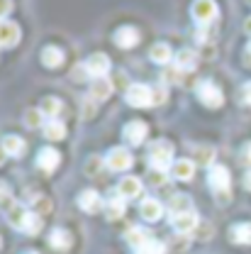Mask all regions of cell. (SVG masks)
Listing matches in <instances>:
<instances>
[{"label": "cell", "instance_id": "36", "mask_svg": "<svg viewBox=\"0 0 251 254\" xmlns=\"http://www.w3.org/2000/svg\"><path fill=\"white\" fill-rule=\"evenodd\" d=\"M151 93H154V105H163V103H166V98H168L166 86H161V83H158L156 88H151Z\"/></svg>", "mask_w": 251, "mask_h": 254}, {"label": "cell", "instance_id": "39", "mask_svg": "<svg viewBox=\"0 0 251 254\" xmlns=\"http://www.w3.org/2000/svg\"><path fill=\"white\" fill-rule=\"evenodd\" d=\"M98 166H102V161H100V159H98V157H93V159H91V161H88V164H86V171H88V174L93 176L95 171H98Z\"/></svg>", "mask_w": 251, "mask_h": 254}, {"label": "cell", "instance_id": "18", "mask_svg": "<svg viewBox=\"0 0 251 254\" xmlns=\"http://www.w3.org/2000/svg\"><path fill=\"white\" fill-rule=\"evenodd\" d=\"M151 240H154V237H151V232H149V230H144V227H132V230L127 232V242H129L137 252H139V250H144Z\"/></svg>", "mask_w": 251, "mask_h": 254}, {"label": "cell", "instance_id": "16", "mask_svg": "<svg viewBox=\"0 0 251 254\" xmlns=\"http://www.w3.org/2000/svg\"><path fill=\"white\" fill-rule=\"evenodd\" d=\"M0 149H2L7 157H20V154L27 149V144H25V139L17 137V134H5L2 142H0Z\"/></svg>", "mask_w": 251, "mask_h": 254}, {"label": "cell", "instance_id": "21", "mask_svg": "<svg viewBox=\"0 0 251 254\" xmlns=\"http://www.w3.org/2000/svg\"><path fill=\"white\" fill-rule=\"evenodd\" d=\"M112 93V81L110 78H95L93 83H91V98L93 100H107Z\"/></svg>", "mask_w": 251, "mask_h": 254}, {"label": "cell", "instance_id": "45", "mask_svg": "<svg viewBox=\"0 0 251 254\" xmlns=\"http://www.w3.org/2000/svg\"><path fill=\"white\" fill-rule=\"evenodd\" d=\"M2 154H5V152H2V149H0V161H2Z\"/></svg>", "mask_w": 251, "mask_h": 254}, {"label": "cell", "instance_id": "30", "mask_svg": "<svg viewBox=\"0 0 251 254\" xmlns=\"http://www.w3.org/2000/svg\"><path fill=\"white\" fill-rule=\"evenodd\" d=\"M25 125L27 127H44V113L39 108L25 110Z\"/></svg>", "mask_w": 251, "mask_h": 254}, {"label": "cell", "instance_id": "34", "mask_svg": "<svg viewBox=\"0 0 251 254\" xmlns=\"http://www.w3.org/2000/svg\"><path fill=\"white\" fill-rule=\"evenodd\" d=\"M181 76H183V71L178 66H171V68L163 71V81L166 83H176V81H181Z\"/></svg>", "mask_w": 251, "mask_h": 254}, {"label": "cell", "instance_id": "35", "mask_svg": "<svg viewBox=\"0 0 251 254\" xmlns=\"http://www.w3.org/2000/svg\"><path fill=\"white\" fill-rule=\"evenodd\" d=\"M163 252H166V247H163L158 240H151L144 250H139V254H163Z\"/></svg>", "mask_w": 251, "mask_h": 254}, {"label": "cell", "instance_id": "9", "mask_svg": "<svg viewBox=\"0 0 251 254\" xmlns=\"http://www.w3.org/2000/svg\"><path fill=\"white\" fill-rule=\"evenodd\" d=\"M20 42V25L12 20H0V47H15Z\"/></svg>", "mask_w": 251, "mask_h": 254}, {"label": "cell", "instance_id": "33", "mask_svg": "<svg viewBox=\"0 0 251 254\" xmlns=\"http://www.w3.org/2000/svg\"><path fill=\"white\" fill-rule=\"evenodd\" d=\"M12 205H15V203H12V198H10V186H7L5 181H0V208L7 213Z\"/></svg>", "mask_w": 251, "mask_h": 254}, {"label": "cell", "instance_id": "13", "mask_svg": "<svg viewBox=\"0 0 251 254\" xmlns=\"http://www.w3.org/2000/svg\"><path fill=\"white\" fill-rule=\"evenodd\" d=\"M139 215L147 222H156L161 215H163V205L158 203L156 198H144L139 203Z\"/></svg>", "mask_w": 251, "mask_h": 254}, {"label": "cell", "instance_id": "17", "mask_svg": "<svg viewBox=\"0 0 251 254\" xmlns=\"http://www.w3.org/2000/svg\"><path fill=\"white\" fill-rule=\"evenodd\" d=\"M193 174H195V164H193L190 159H178V161H173V166H171V176H173L176 181H190Z\"/></svg>", "mask_w": 251, "mask_h": 254}, {"label": "cell", "instance_id": "27", "mask_svg": "<svg viewBox=\"0 0 251 254\" xmlns=\"http://www.w3.org/2000/svg\"><path fill=\"white\" fill-rule=\"evenodd\" d=\"M44 137L51 139V142L63 139V137H66V125L59 123V120H47V123H44Z\"/></svg>", "mask_w": 251, "mask_h": 254}, {"label": "cell", "instance_id": "24", "mask_svg": "<svg viewBox=\"0 0 251 254\" xmlns=\"http://www.w3.org/2000/svg\"><path fill=\"white\" fill-rule=\"evenodd\" d=\"M229 237L232 242L237 245H251V222H239L229 230Z\"/></svg>", "mask_w": 251, "mask_h": 254}, {"label": "cell", "instance_id": "29", "mask_svg": "<svg viewBox=\"0 0 251 254\" xmlns=\"http://www.w3.org/2000/svg\"><path fill=\"white\" fill-rule=\"evenodd\" d=\"M171 210H173V215H178V213H190V198L188 195H183V193H176V195H171Z\"/></svg>", "mask_w": 251, "mask_h": 254}, {"label": "cell", "instance_id": "46", "mask_svg": "<svg viewBox=\"0 0 251 254\" xmlns=\"http://www.w3.org/2000/svg\"><path fill=\"white\" fill-rule=\"evenodd\" d=\"M27 254H37V252H27Z\"/></svg>", "mask_w": 251, "mask_h": 254}, {"label": "cell", "instance_id": "23", "mask_svg": "<svg viewBox=\"0 0 251 254\" xmlns=\"http://www.w3.org/2000/svg\"><path fill=\"white\" fill-rule=\"evenodd\" d=\"M127 210V203L122 195H112L107 203H105V215L110 218V220H117V218H122Z\"/></svg>", "mask_w": 251, "mask_h": 254}, {"label": "cell", "instance_id": "4", "mask_svg": "<svg viewBox=\"0 0 251 254\" xmlns=\"http://www.w3.org/2000/svg\"><path fill=\"white\" fill-rule=\"evenodd\" d=\"M198 98H200V103L207 105V108H220L222 103H224V95H222V91L212 81H202V83L198 86Z\"/></svg>", "mask_w": 251, "mask_h": 254}, {"label": "cell", "instance_id": "5", "mask_svg": "<svg viewBox=\"0 0 251 254\" xmlns=\"http://www.w3.org/2000/svg\"><path fill=\"white\" fill-rule=\"evenodd\" d=\"M132 152L125 149V147H115V149H110L107 152V157H105V164H107V169H112V171H127L129 166H132Z\"/></svg>", "mask_w": 251, "mask_h": 254}, {"label": "cell", "instance_id": "6", "mask_svg": "<svg viewBox=\"0 0 251 254\" xmlns=\"http://www.w3.org/2000/svg\"><path fill=\"white\" fill-rule=\"evenodd\" d=\"M7 222L15 227V230H22V232H27V227H30V222H32V218H34V213L32 210H27L25 205H20V203H15L7 213Z\"/></svg>", "mask_w": 251, "mask_h": 254}, {"label": "cell", "instance_id": "10", "mask_svg": "<svg viewBox=\"0 0 251 254\" xmlns=\"http://www.w3.org/2000/svg\"><path fill=\"white\" fill-rule=\"evenodd\" d=\"M86 71L95 76V78H102L107 71H110V59H107V54H91L88 59H86Z\"/></svg>", "mask_w": 251, "mask_h": 254}, {"label": "cell", "instance_id": "40", "mask_svg": "<svg viewBox=\"0 0 251 254\" xmlns=\"http://www.w3.org/2000/svg\"><path fill=\"white\" fill-rule=\"evenodd\" d=\"M12 10V2L10 0H0V20H5V15Z\"/></svg>", "mask_w": 251, "mask_h": 254}, {"label": "cell", "instance_id": "43", "mask_svg": "<svg viewBox=\"0 0 251 254\" xmlns=\"http://www.w3.org/2000/svg\"><path fill=\"white\" fill-rule=\"evenodd\" d=\"M244 186H247V189H251V171L247 174V179H244Z\"/></svg>", "mask_w": 251, "mask_h": 254}, {"label": "cell", "instance_id": "8", "mask_svg": "<svg viewBox=\"0 0 251 254\" xmlns=\"http://www.w3.org/2000/svg\"><path fill=\"white\" fill-rule=\"evenodd\" d=\"M122 134H125V139L132 144V147H139V144L147 139V134H149V125L142 123V120H132V123L125 125Z\"/></svg>", "mask_w": 251, "mask_h": 254}, {"label": "cell", "instance_id": "14", "mask_svg": "<svg viewBox=\"0 0 251 254\" xmlns=\"http://www.w3.org/2000/svg\"><path fill=\"white\" fill-rule=\"evenodd\" d=\"M173 227H176V232H181V235H188V232H193V230H198V225H200V220H198V215L190 210V213H178V215H173Z\"/></svg>", "mask_w": 251, "mask_h": 254}, {"label": "cell", "instance_id": "15", "mask_svg": "<svg viewBox=\"0 0 251 254\" xmlns=\"http://www.w3.org/2000/svg\"><path fill=\"white\" fill-rule=\"evenodd\" d=\"M59 161H61V154H59L54 147H44V149L37 154V166H39L42 171H54V169L59 166Z\"/></svg>", "mask_w": 251, "mask_h": 254}, {"label": "cell", "instance_id": "32", "mask_svg": "<svg viewBox=\"0 0 251 254\" xmlns=\"http://www.w3.org/2000/svg\"><path fill=\"white\" fill-rule=\"evenodd\" d=\"M195 157H198V164H200V166H207V164H212V159H215V149L202 144V147L195 149Z\"/></svg>", "mask_w": 251, "mask_h": 254}, {"label": "cell", "instance_id": "37", "mask_svg": "<svg viewBox=\"0 0 251 254\" xmlns=\"http://www.w3.org/2000/svg\"><path fill=\"white\" fill-rule=\"evenodd\" d=\"M149 184H151V186H163V184H166V174H163V171H154V169H151V174H149Z\"/></svg>", "mask_w": 251, "mask_h": 254}, {"label": "cell", "instance_id": "38", "mask_svg": "<svg viewBox=\"0 0 251 254\" xmlns=\"http://www.w3.org/2000/svg\"><path fill=\"white\" fill-rule=\"evenodd\" d=\"M242 103H247V105H251V81L249 83H244V86H242Z\"/></svg>", "mask_w": 251, "mask_h": 254}, {"label": "cell", "instance_id": "28", "mask_svg": "<svg viewBox=\"0 0 251 254\" xmlns=\"http://www.w3.org/2000/svg\"><path fill=\"white\" fill-rule=\"evenodd\" d=\"M195 64H198V54H195L193 49H181V52L176 54V66H178L181 71L195 68Z\"/></svg>", "mask_w": 251, "mask_h": 254}, {"label": "cell", "instance_id": "19", "mask_svg": "<svg viewBox=\"0 0 251 254\" xmlns=\"http://www.w3.org/2000/svg\"><path fill=\"white\" fill-rule=\"evenodd\" d=\"M117 193H120L122 198H137V195L142 193V181H139L137 176H125V179L120 181V186H117Z\"/></svg>", "mask_w": 251, "mask_h": 254}, {"label": "cell", "instance_id": "12", "mask_svg": "<svg viewBox=\"0 0 251 254\" xmlns=\"http://www.w3.org/2000/svg\"><path fill=\"white\" fill-rule=\"evenodd\" d=\"M78 208L81 210H86V213H98L100 208H102V198H100V193L93 189H88V190H83L81 195H78Z\"/></svg>", "mask_w": 251, "mask_h": 254}, {"label": "cell", "instance_id": "11", "mask_svg": "<svg viewBox=\"0 0 251 254\" xmlns=\"http://www.w3.org/2000/svg\"><path fill=\"white\" fill-rule=\"evenodd\" d=\"M137 42H139V30L132 25H125L115 32V44L120 49H132V47H137Z\"/></svg>", "mask_w": 251, "mask_h": 254}, {"label": "cell", "instance_id": "2", "mask_svg": "<svg viewBox=\"0 0 251 254\" xmlns=\"http://www.w3.org/2000/svg\"><path fill=\"white\" fill-rule=\"evenodd\" d=\"M207 184L217 193V200L222 203L229 200V169L227 166H212L207 174Z\"/></svg>", "mask_w": 251, "mask_h": 254}, {"label": "cell", "instance_id": "20", "mask_svg": "<svg viewBox=\"0 0 251 254\" xmlns=\"http://www.w3.org/2000/svg\"><path fill=\"white\" fill-rule=\"evenodd\" d=\"M149 59L154 64L166 66V64H171V59H173V52H171V47H168L166 42H158V44H154V47L149 49Z\"/></svg>", "mask_w": 251, "mask_h": 254}, {"label": "cell", "instance_id": "3", "mask_svg": "<svg viewBox=\"0 0 251 254\" xmlns=\"http://www.w3.org/2000/svg\"><path fill=\"white\" fill-rule=\"evenodd\" d=\"M125 98L132 108H149V105H154L151 86H147V83H132V86L127 88Z\"/></svg>", "mask_w": 251, "mask_h": 254}, {"label": "cell", "instance_id": "1", "mask_svg": "<svg viewBox=\"0 0 251 254\" xmlns=\"http://www.w3.org/2000/svg\"><path fill=\"white\" fill-rule=\"evenodd\" d=\"M171 157H173V144L168 139L151 142V147H149V164H151L154 171H163V174H166V169L171 171V166H173V159Z\"/></svg>", "mask_w": 251, "mask_h": 254}, {"label": "cell", "instance_id": "44", "mask_svg": "<svg viewBox=\"0 0 251 254\" xmlns=\"http://www.w3.org/2000/svg\"><path fill=\"white\" fill-rule=\"evenodd\" d=\"M244 30H247V32H249V34H251V17H249V20H247V22H244Z\"/></svg>", "mask_w": 251, "mask_h": 254}, {"label": "cell", "instance_id": "41", "mask_svg": "<svg viewBox=\"0 0 251 254\" xmlns=\"http://www.w3.org/2000/svg\"><path fill=\"white\" fill-rule=\"evenodd\" d=\"M242 157H244V161H247V164H251V142H249V144H244V149H242Z\"/></svg>", "mask_w": 251, "mask_h": 254}, {"label": "cell", "instance_id": "7", "mask_svg": "<svg viewBox=\"0 0 251 254\" xmlns=\"http://www.w3.org/2000/svg\"><path fill=\"white\" fill-rule=\"evenodd\" d=\"M190 12H193V20L195 22L207 25V22H212L217 17V5L212 0H198V2H193Z\"/></svg>", "mask_w": 251, "mask_h": 254}, {"label": "cell", "instance_id": "26", "mask_svg": "<svg viewBox=\"0 0 251 254\" xmlns=\"http://www.w3.org/2000/svg\"><path fill=\"white\" fill-rule=\"evenodd\" d=\"M71 235L61 230V227H56V230H51V235H49V245L54 247V250H68L71 247Z\"/></svg>", "mask_w": 251, "mask_h": 254}, {"label": "cell", "instance_id": "25", "mask_svg": "<svg viewBox=\"0 0 251 254\" xmlns=\"http://www.w3.org/2000/svg\"><path fill=\"white\" fill-rule=\"evenodd\" d=\"M39 110L44 113V118H49V120H56V115L63 110L61 100L56 98V95H49V98H44L42 100V105H39Z\"/></svg>", "mask_w": 251, "mask_h": 254}, {"label": "cell", "instance_id": "42", "mask_svg": "<svg viewBox=\"0 0 251 254\" xmlns=\"http://www.w3.org/2000/svg\"><path fill=\"white\" fill-rule=\"evenodd\" d=\"M244 57H247V62L251 64V42H249V47H247V52H244Z\"/></svg>", "mask_w": 251, "mask_h": 254}, {"label": "cell", "instance_id": "22", "mask_svg": "<svg viewBox=\"0 0 251 254\" xmlns=\"http://www.w3.org/2000/svg\"><path fill=\"white\" fill-rule=\"evenodd\" d=\"M42 64H44V66H49V68L61 66V64H63V49L54 47V44L44 47V49H42Z\"/></svg>", "mask_w": 251, "mask_h": 254}, {"label": "cell", "instance_id": "31", "mask_svg": "<svg viewBox=\"0 0 251 254\" xmlns=\"http://www.w3.org/2000/svg\"><path fill=\"white\" fill-rule=\"evenodd\" d=\"M32 205H34V215H39V218L51 210V200L44 198V195H34V198H32Z\"/></svg>", "mask_w": 251, "mask_h": 254}]
</instances>
